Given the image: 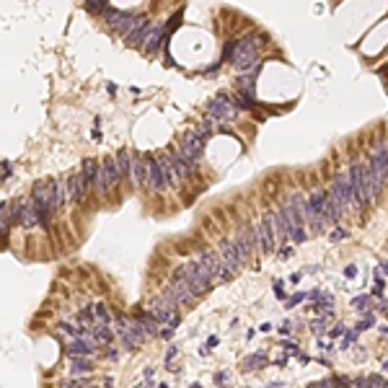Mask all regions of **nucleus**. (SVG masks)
<instances>
[{
  "instance_id": "f257e3e1",
  "label": "nucleus",
  "mask_w": 388,
  "mask_h": 388,
  "mask_svg": "<svg viewBox=\"0 0 388 388\" xmlns=\"http://www.w3.org/2000/svg\"><path fill=\"white\" fill-rule=\"evenodd\" d=\"M261 44H264V36L259 34H246L241 36L238 42H236V50H233V67H236L238 72H246V70H259L261 67Z\"/></svg>"
},
{
  "instance_id": "f03ea898",
  "label": "nucleus",
  "mask_w": 388,
  "mask_h": 388,
  "mask_svg": "<svg viewBox=\"0 0 388 388\" xmlns=\"http://www.w3.org/2000/svg\"><path fill=\"white\" fill-rule=\"evenodd\" d=\"M349 179H352V186H355V205H357V210H368L375 202L373 191H370V168L355 163L352 168H349Z\"/></svg>"
},
{
  "instance_id": "7ed1b4c3",
  "label": "nucleus",
  "mask_w": 388,
  "mask_h": 388,
  "mask_svg": "<svg viewBox=\"0 0 388 388\" xmlns=\"http://www.w3.org/2000/svg\"><path fill=\"white\" fill-rule=\"evenodd\" d=\"M174 275H181V277L191 285V290L197 293V295H205V293L215 285V282H212V277L205 272V266L197 261V256H194L191 261H186L184 266H179V269L174 272Z\"/></svg>"
},
{
  "instance_id": "20e7f679",
  "label": "nucleus",
  "mask_w": 388,
  "mask_h": 388,
  "mask_svg": "<svg viewBox=\"0 0 388 388\" xmlns=\"http://www.w3.org/2000/svg\"><path fill=\"white\" fill-rule=\"evenodd\" d=\"M114 331L122 336L125 349H135L142 344V339L148 336V331L142 329V324L137 319H125V316H114Z\"/></svg>"
},
{
  "instance_id": "39448f33",
  "label": "nucleus",
  "mask_w": 388,
  "mask_h": 388,
  "mask_svg": "<svg viewBox=\"0 0 388 388\" xmlns=\"http://www.w3.org/2000/svg\"><path fill=\"white\" fill-rule=\"evenodd\" d=\"M101 18H104V23L111 29V31H116V34H130L135 26H140L142 21H145V16H137V13H130V11H116V8H106L104 13H101Z\"/></svg>"
},
{
  "instance_id": "423d86ee",
  "label": "nucleus",
  "mask_w": 388,
  "mask_h": 388,
  "mask_svg": "<svg viewBox=\"0 0 388 388\" xmlns=\"http://www.w3.org/2000/svg\"><path fill=\"white\" fill-rule=\"evenodd\" d=\"M197 261L205 266V272L212 277V282H228L230 280V266L225 264L223 254L220 251H200L197 254Z\"/></svg>"
},
{
  "instance_id": "0eeeda50",
  "label": "nucleus",
  "mask_w": 388,
  "mask_h": 388,
  "mask_svg": "<svg viewBox=\"0 0 388 388\" xmlns=\"http://www.w3.org/2000/svg\"><path fill=\"white\" fill-rule=\"evenodd\" d=\"M205 116L210 122H230V119H238V109H236V104H233V99L228 93H220L207 104Z\"/></svg>"
},
{
  "instance_id": "6e6552de",
  "label": "nucleus",
  "mask_w": 388,
  "mask_h": 388,
  "mask_svg": "<svg viewBox=\"0 0 388 388\" xmlns=\"http://www.w3.org/2000/svg\"><path fill=\"white\" fill-rule=\"evenodd\" d=\"M210 137L207 135H202L200 130H194V132H189V135H184L181 137V142H179V153L184 155V158L189 161V163H194L197 166L200 163V155H202V148H205V142H207Z\"/></svg>"
},
{
  "instance_id": "1a4fd4ad",
  "label": "nucleus",
  "mask_w": 388,
  "mask_h": 388,
  "mask_svg": "<svg viewBox=\"0 0 388 388\" xmlns=\"http://www.w3.org/2000/svg\"><path fill=\"white\" fill-rule=\"evenodd\" d=\"M119 179H125L122 176V168H119V163H116V158L111 155V158H104V163H101V168H99V181H96V189L101 191V194H109L114 186H116V181Z\"/></svg>"
},
{
  "instance_id": "9d476101",
  "label": "nucleus",
  "mask_w": 388,
  "mask_h": 388,
  "mask_svg": "<svg viewBox=\"0 0 388 388\" xmlns=\"http://www.w3.org/2000/svg\"><path fill=\"white\" fill-rule=\"evenodd\" d=\"M282 212H285V217H287V228H290V241L293 244H303L305 241V228H303V215L298 212V207H295V202H293V197H287L285 202H282V207H280Z\"/></svg>"
},
{
  "instance_id": "9b49d317",
  "label": "nucleus",
  "mask_w": 388,
  "mask_h": 388,
  "mask_svg": "<svg viewBox=\"0 0 388 388\" xmlns=\"http://www.w3.org/2000/svg\"><path fill=\"white\" fill-rule=\"evenodd\" d=\"M148 310L150 313L158 319L161 324H166V326H171V329H179V324H181V316L176 313V308L174 305H168L166 303V298L163 295H158V298H153L150 303H148Z\"/></svg>"
},
{
  "instance_id": "f8f14e48",
  "label": "nucleus",
  "mask_w": 388,
  "mask_h": 388,
  "mask_svg": "<svg viewBox=\"0 0 388 388\" xmlns=\"http://www.w3.org/2000/svg\"><path fill=\"white\" fill-rule=\"evenodd\" d=\"M329 194L339 202V207H342L344 212L355 205V186H352V179L344 176V174H339V176L334 179V186H331ZM355 207H357V205H355Z\"/></svg>"
},
{
  "instance_id": "ddd939ff",
  "label": "nucleus",
  "mask_w": 388,
  "mask_h": 388,
  "mask_svg": "<svg viewBox=\"0 0 388 388\" xmlns=\"http://www.w3.org/2000/svg\"><path fill=\"white\" fill-rule=\"evenodd\" d=\"M256 233V244H259V251L261 254H272L277 246V236H275V225H272V212L254 228Z\"/></svg>"
},
{
  "instance_id": "4468645a",
  "label": "nucleus",
  "mask_w": 388,
  "mask_h": 388,
  "mask_svg": "<svg viewBox=\"0 0 388 388\" xmlns=\"http://www.w3.org/2000/svg\"><path fill=\"white\" fill-rule=\"evenodd\" d=\"M217 251L223 254V259H225V264L233 269V272H236V269H241L249 259L241 254V249L236 246V241H228V238H223L220 244H217Z\"/></svg>"
},
{
  "instance_id": "2eb2a0df",
  "label": "nucleus",
  "mask_w": 388,
  "mask_h": 388,
  "mask_svg": "<svg viewBox=\"0 0 388 388\" xmlns=\"http://www.w3.org/2000/svg\"><path fill=\"white\" fill-rule=\"evenodd\" d=\"M65 186H67V202H70V205H72V202H75V205L83 202L86 191H88V184H86V179H83V171L65 176Z\"/></svg>"
},
{
  "instance_id": "dca6fc26",
  "label": "nucleus",
  "mask_w": 388,
  "mask_h": 388,
  "mask_svg": "<svg viewBox=\"0 0 388 388\" xmlns=\"http://www.w3.org/2000/svg\"><path fill=\"white\" fill-rule=\"evenodd\" d=\"M18 223H21L26 230L42 225V212H39L34 197H23V200H21V217H18Z\"/></svg>"
},
{
  "instance_id": "f3484780",
  "label": "nucleus",
  "mask_w": 388,
  "mask_h": 388,
  "mask_svg": "<svg viewBox=\"0 0 388 388\" xmlns=\"http://www.w3.org/2000/svg\"><path fill=\"white\" fill-rule=\"evenodd\" d=\"M96 349H99V344L91 342V339H86V336H70V342L65 344V352L70 357H75V355L91 357V355H96Z\"/></svg>"
},
{
  "instance_id": "a211bd4d",
  "label": "nucleus",
  "mask_w": 388,
  "mask_h": 388,
  "mask_svg": "<svg viewBox=\"0 0 388 388\" xmlns=\"http://www.w3.org/2000/svg\"><path fill=\"white\" fill-rule=\"evenodd\" d=\"M153 29H155V23H150V21L145 18L140 26H135V29H132L127 36H125V42H127L130 47H135V50H145V42L150 39Z\"/></svg>"
},
{
  "instance_id": "6ab92c4d",
  "label": "nucleus",
  "mask_w": 388,
  "mask_h": 388,
  "mask_svg": "<svg viewBox=\"0 0 388 388\" xmlns=\"http://www.w3.org/2000/svg\"><path fill=\"white\" fill-rule=\"evenodd\" d=\"M233 241H236V246L241 249V254L249 259L251 256V251L259 246L256 244V233H254V228H249V225H238L236 228V238H233Z\"/></svg>"
},
{
  "instance_id": "aec40b11",
  "label": "nucleus",
  "mask_w": 388,
  "mask_h": 388,
  "mask_svg": "<svg viewBox=\"0 0 388 388\" xmlns=\"http://www.w3.org/2000/svg\"><path fill=\"white\" fill-rule=\"evenodd\" d=\"M150 191H163L168 186L166 176H163V168H161V161L155 158H148V184H145Z\"/></svg>"
},
{
  "instance_id": "412c9836",
  "label": "nucleus",
  "mask_w": 388,
  "mask_h": 388,
  "mask_svg": "<svg viewBox=\"0 0 388 388\" xmlns=\"http://www.w3.org/2000/svg\"><path fill=\"white\" fill-rule=\"evenodd\" d=\"M272 225H275V236H277V244L280 246H287L290 244V228H287V217L285 212H272Z\"/></svg>"
},
{
  "instance_id": "4be33fe9",
  "label": "nucleus",
  "mask_w": 388,
  "mask_h": 388,
  "mask_svg": "<svg viewBox=\"0 0 388 388\" xmlns=\"http://www.w3.org/2000/svg\"><path fill=\"white\" fill-rule=\"evenodd\" d=\"M130 181L135 186H145L148 184V158L132 155V176H130Z\"/></svg>"
},
{
  "instance_id": "5701e85b",
  "label": "nucleus",
  "mask_w": 388,
  "mask_h": 388,
  "mask_svg": "<svg viewBox=\"0 0 388 388\" xmlns=\"http://www.w3.org/2000/svg\"><path fill=\"white\" fill-rule=\"evenodd\" d=\"M168 39V34H166V26H161V23H155V29H153V34H150V39L145 42V52L148 55H155L161 50V44Z\"/></svg>"
},
{
  "instance_id": "b1692460",
  "label": "nucleus",
  "mask_w": 388,
  "mask_h": 388,
  "mask_svg": "<svg viewBox=\"0 0 388 388\" xmlns=\"http://www.w3.org/2000/svg\"><path fill=\"white\" fill-rule=\"evenodd\" d=\"M256 72L259 70H246V72H241L238 78H236V83H238V91H244L246 96H256Z\"/></svg>"
},
{
  "instance_id": "393cba45",
  "label": "nucleus",
  "mask_w": 388,
  "mask_h": 388,
  "mask_svg": "<svg viewBox=\"0 0 388 388\" xmlns=\"http://www.w3.org/2000/svg\"><path fill=\"white\" fill-rule=\"evenodd\" d=\"M161 168H163V176H166V181H168V186H179V181H181V176H179V171H176V166L171 163V155H161Z\"/></svg>"
},
{
  "instance_id": "a878e982",
  "label": "nucleus",
  "mask_w": 388,
  "mask_h": 388,
  "mask_svg": "<svg viewBox=\"0 0 388 388\" xmlns=\"http://www.w3.org/2000/svg\"><path fill=\"white\" fill-rule=\"evenodd\" d=\"M171 163L176 166V171H179V176H181V179H189V176H191V171H194V163H189L179 150L171 155Z\"/></svg>"
},
{
  "instance_id": "bb28decb",
  "label": "nucleus",
  "mask_w": 388,
  "mask_h": 388,
  "mask_svg": "<svg viewBox=\"0 0 388 388\" xmlns=\"http://www.w3.org/2000/svg\"><path fill=\"white\" fill-rule=\"evenodd\" d=\"M99 168H101V166H99L93 158H86V161H83L81 171H83V179H86V184H88V186H93V184L99 181Z\"/></svg>"
},
{
  "instance_id": "cd10ccee",
  "label": "nucleus",
  "mask_w": 388,
  "mask_h": 388,
  "mask_svg": "<svg viewBox=\"0 0 388 388\" xmlns=\"http://www.w3.org/2000/svg\"><path fill=\"white\" fill-rule=\"evenodd\" d=\"M93 370V365L88 362V357H83V355H75L72 360H70V373L72 375H88Z\"/></svg>"
},
{
  "instance_id": "c85d7f7f",
  "label": "nucleus",
  "mask_w": 388,
  "mask_h": 388,
  "mask_svg": "<svg viewBox=\"0 0 388 388\" xmlns=\"http://www.w3.org/2000/svg\"><path fill=\"white\" fill-rule=\"evenodd\" d=\"M230 99H233V104H236L238 111H254V109H256V99L246 96L244 91H238L236 96H230Z\"/></svg>"
},
{
  "instance_id": "c756f323",
  "label": "nucleus",
  "mask_w": 388,
  "mask_h": 388,
  "mask_svg": "<svg viewBox=\"0 0 388 388\" xmlns=\"http://www.w3.org/2000/svg\"><path fill=\"white\" fill-rule=\"evenodd\" d=\"M116 163H119V168H122V176H125V179H130V176H132V155H130L127 150H119V153H116Z\"/></svg>"
},
{
  "instance_id": "7c9ffc66",
  "label": "nucleus",
  "mask_w": 388,
  "mask_h": 388,
  "mask_svg": "<svg viewBox=\"0 0 388 388\" xmlns=\"http://www.w3.org/2000/svg\"><path fill=\"white\" fill-rule=\"evenodd\" d=\"M264 362H266V357H264V355H251V357H246V360H244L246 370H256V368H261Z\"/></svg>"
},
{
  "instance_id": "2f4dec72",
  "label": "nucleus",
  "mask_w": 388,
  "mask_h": 388,
  "mask_svg": "<svg viewBox=\"0 0 388 388\" xmlns=\"http://www.w3.org/2000/svg\"><path fill=\"white\" fill-rule=\"evenodd\" d=\"M86 8H88L91 13H99V16H101L109 6H106V0H86Z\"/></svg>"
},
{
  "instance_id": "473e14b6",
  "label": "nucleus",
  "mask_w": 388,
  "mask_h": 388,
  "mask_svg": "<svg viewBox=\"0 0 388 388\" xmlns=\"http://www.w3.org/2000/svg\"><path fill=\"white\" fill-rule=\"evenodd\" d=\"M96 316H99L101 324H111V316H109V310H106L104 303H96Z\"/></svg>"
},
{
  "instance_id": "72a5a7b5",
  "label": "nucleus",
  "mask_w": 388,
  "mask_h": 388,
  "mask_svg": "<svg viewBox=\"0 0 388 388\" xmlns=\"http://www.w3.org/2000/svg\"><path fill=\"white\" fill-rule=\"evenodd\" d=\"M176 352H179L176 344H171V347H168V352H166V365H168V370H174V357H176Z\"/></svg>"
},
{
  "instance_id": "f704fd0d",
  "label": "nucleus",
  "mask_w": 388,
  "mask_h": 388,
  "mask_svg": "<svg viewBox=\"0 0 388 388\" xmlns=\"http://www.w3.org/2000/svg\"><path fill=\"white\" fill-rule=\"evenodd\" d=\"M11 176H13V163L8 158H3V181H8Z\"/></svg>"
},
{
  "instance_id": "c9c22d12",
  "label": "nucleus",
  "mask_w": 388,
  "mask_h": 388,
  "mask_svg": "<svg viewBox=\"0 0 388 388\" xmlns=\"http://www.w3.org/2000/svg\"><path fill=\"white\" fill-rule=\"evenodd\" d=\"M347 236H349V233H347V230H344V228H336V230H334V233H331V241H344V238H347Z\"/></svg>"
},
{
  "instance_id": "e433bc0d",
  "label": "nucleus",
  "mask_w": 388,
  "mask_h": 388,
  "mask_svg": "<svg viewBox=\"0 0 388 388\" xmlns=\"http://www.w3.org/2000/svg\"><path fill=\"white\" fill-rule=\"evenodd\" d=\"M352 303H355V308H360V310H365V308H368V303H370V300H368V295H362V298H355V300H352Z\"/></svg>"
},
{
  "instance_id": "4c0bfd02",
  "label": "nucleus",
  "mask_w": 388,
  "mask_h": 388,
  "mask_svg": "<svg viewBox=\"0 0 388 388\" xmlns=\"http://www.w3.org/2000/svg\"><path fill=\"white\" fill-rule=\"evenodd\" d=\"M153 378H155V370H153V368H145V380H148L145 385H155V380H153Z\"/></svg>"
},
{
  "instance_id": "58836bf2",
  "label": "nucleus",
  "mask_w": 388,
  "mask_h": 388,
  "mask_svg": "<svg viewBox=\"0 0 388 388\" xmlns=\"http://www.w3.org/2000/svg\"><path fill=\"white\" fill-rule=\"evenodd\" d=\"M370 326H373V316H370V313H368V316H365V319H362V324H357V329H360V331H362V329H370Z\"/></svg>"
},
{
  "instance_id": "ea45409f",
  "label": "nucleus",
  "mask_w": 388,
  "mask_h": 388,
  "mask_svg": "<svg viewBox=\"0 0 388 388\" xmlns=\"http://www.w3.org/2000/svg\"><path fill=\"white\" fill-rule=\"evenodd\" d=\"M106 357H109V360H119V349L109 347V349H106Z\"/></svg>"
},
{
  "instance_id": "a19ab883",
  "label": "nucleus",
  "mask_w": 388,
  "mask_h": 388,
  "mask_svg": "<svg viewBox=\"0 0 388 388\" xmlns=\"http://www.w3.org/2000/svg\"><path fill=\"white\" fill-rule=\"evenodd\" d=\"M378 75H380V81H383V83L388 86V65H383V67L378 70Z\"/></svg>"
},
{
  "instance_id": "79ce46f5",
  "label": "nucleus",
  "mask_w": 388,
  "mask_h": 388,
  "mask_svg": "<svg viewBox=\"0 0 388 388\" xmlns=\"http://www.w3.org/2000/svg\"><path fill=\"white\" fill-rule=\"evenodd\" d=\"M344 275H347V277H355V275H357V266H355V264H349V266L344 269Z\"/></svg>"
},
{
  "instance_id": "37998d69",
  "label": "nucleus",
  "mask_w": 388,
  "mask_h": 388,
  "mask_svg": "<svg viewBox=\"0 0 388 388\" xmlns=\"http://www.w3.org/2000/svg\"><path fill=\"white\" fill-rule=\"evenodd\" d=\"M326 321L321 319V321H313V331H326V326H324Z\"/></svg>"
},
{
  "instance_id": "c03bdc74",
  "label": "nucleus",
  "mask_w": 388,
  "mask_h": 388,
  "mask_svg": "<svg viewBox=\"0 0 388 388\" xmlns=\"http://www.w3.org/2000/svg\"><path fill=\"white\" fill-rule=\"evenodd\" d=\"M228 380V373H215V383H225Z\"/></svg>"
},
{
  "instance_id": "a18cd8bd",
  "label": "nucleus",
  "mask_w": 388,
  "mask_h": 388,
  "mask_svg": "<svg viewBox=\"0 0 388 388\" xmlns=\"http://www.w3.org/2000/svg\"><path fill=\"white\" fill-rule=\"evenodd\" d=\"M303 298H305V295H303V293H300V295H295V298H290V303H287V305H298V303H300V300H303Z\"/></svg>"
},
{
  "instance_id": "49530a36",
  "label": "nucleus",
  "mask_w": 388,
  "mask_h": 388,
  "mask_svg": "<svg viewBox=\"0 0 388 388\" xmlns=\"http://www.w3.org/2000/svg\"><path fill=\"white\" fill-rule=\"evenodd\" d=\"M171 334H174L171 326H168V329H161V336H163V339H171Z\"/></svg>"
},
{
  "instance_id": "de8ad7c7",
  "label": "nucleus",
  "mask_w": 388,
  "mask_h": 388,
  "mask_svg": "<svg viewBox=\"0 0 388 388\" xmlns=\"http://www.w3.org/2000/svg\"><path fill=\"white\" fill-rule=\"evenodd\" d=\"M339 334H344V326H336V329H331V336H339Z\"/></svg>"
},
{
  "instance_id": "09e8293b",
  "label": "nucleus",
  "mask_w": 388,
  "mask_h": 388,
  "mask_svg": "<svg viewBox=\"0 0 388 388\" xmlns=\"http://www.w3.org/2000/svg\"><path fill=\"white\" fill-rule=\"evenodd\" d=\"M207 347H217V336H210V339H207Z\"/></svg>"
},
{
  "instance_id": "8fccbe9b",
  "label": "nucleus",
  "mask_w": 388,
  "mask_h": 388,
  "mask_svg": "<svg viewBox=\"0 0 388 388\" xmlns=\"http://www.w3.org/2000/svg\"><path fill=\"white\" fill-rule=\"evenodd\" d=\"M383 370H388V360H385V362H383Z\"/></svg>"
}]
</instances>
